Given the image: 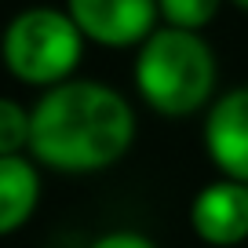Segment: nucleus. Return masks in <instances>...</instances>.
Masks as SVG:
<instances>
[{
    "instance_id": "3",
    "label": "nucleus",
    "mask_w": 248,
    "mask_h": 248,
    "mask_svg": "<svg viewBox=\"0 0 248 248\" xmlns=\"http://www.w3.org/2000/svg\"><path fill=\"white\" fill-rule=\"evenodd\" d=\"M84 51V33L59 8H26L4 30L0 55L11 77L33 88H55L70 80Z\"/></svg>"
},
{
    "instance_id": "8",
    "label": "nucleus",
    "mask_w": 248,
    "mask_h": 248,
    "mask_svg": "<svg viewBox=\"0 0 248 248\" xmlns=\"http://www.w3.org/2000/svg\"><path fill=\"white\" fill-rule=\"evenodd\" d=\"M219 8H223V0H157V11H161L164 26L194 30V33H201L219 15Z\"/></svg>"
},
{
    "instance_id": "11",
    "label": "nucleus",
    "mask_w": 248,
    "mask_h": 248,
    "mask_svg": "<svg viewBox=\"0 0 248 248\" xmlns=\"http://www.w3.org/2000/svg\"><path fill=\"white\" fill-rule=\"evenodd\" d=\"M230 4H237L241 11H248V0H230Z\"/></svg>"
},
{
    "instance_id": "7",
    "label": "nucleus",
    "mask_w": 248,
    "mask_h": 248,
    "mask_svg": "<svg viewBox=\"0 0 248 248\" xmlns=\"http://www.w3.org/2000/svg\"><path fill=\"white\" fill-rule=\"evenodd\" d=\"M40 179L26 157H0V237L26 223L37 208Z\"/></svg>"
},
{
    "instance_id": "4",
    "label": "nucleus",
    "mask_w": 248,
    "mask_h": 248,
    "mask_svg": "<svg viewBox=\"0 0 248 248\" xmlns=\"http://www.w3.org/2000/svg\"><path fill=\"white\" fill-rule=\"evenodd\" d=\"M66 11L84 40L102 47H139L161 18L157 0H66Z\"/></svg>"
},
{
    "instance_id": "6",
    "label": "nucleus",
    "mask_w": 248,
    "mask_h": 248,
    "mask_svg": "<svg viewBox=\"0 0 248 248\" xmlns=\"http://www.w3.org/2000/svg\"><path fill=\"white\" fill-rule=\"evenodd\" d=\"M204 146L226 179L248 183V88L226 92L204 121Z\"/></svg>"
},
{
    "instance_id": "9",
    "label": "nucleus",
    "mask_w": 248,
    "mask_h": 248,
    "mask_svg": "<svg viewBox=\"0 0 248 248\" xmlns=\"http://www.w3.org/2000/svg\"><path fill=\"white\" fill-rule=\"evenodd\" d=\"M22 146H30V113L0 95V157H15Z\"/></svg>"
},
{
    "instance_id": "1",
    "label": "nucleus",
    "mask_w": 248,
    "mask_h": 248,
    "mask_svg": "<svg viewBox=\"0 0 248 248\" xmlns=\"http://www.w3.org/2000/svg\"><path fill=\"white\" fill-rule=\"evenodd\" d=\"M135 113L121 92L95 80H62L30 109V150L55 171L109 168L132 146Z\"/></svg>"
},
{
    "instance_id": "10",
    "label": "nucleus",
    "mask_w": 248,
    "mask_h": 248,
    "mask_svg": "<svg viewBox=\"0 0 248 248\" xmlns=\"http://www.w3.org/2000/svg\"><path fill=\"white\" fill-rule=\"evenodd\" d=\"M92 248H157L150 237H142V233H132V230H113L106 233V237H99Z\"/></svg>"
},
{
    "instance_id": "5",
    "label": "nucleus",
    "mask_w": 248,
    "mask_h": 248,
    "mask_svg": "<svg viewBox=\"0 0 248 248\" xmlns=\"http://www.w3.org/2000/svg\"><path fill=\"white\" fill-rule=\"evenodd\" d=\"M190 226L216 248L241 245L248 237V183L219 179L208 183L190 204Z\"/></svg>"
},
{
    "instance_id": "2",
    "label": "nucleus",
    "mask_w": 248,
    "mask_h": 248,
    "mask_svg": "<svg viewBox=\"0 0 248 248\" xmlns=\"http://www.w3.org/2000/svg\"><path fill=\"white\" fill-rule=\"evenodd\" d=\"M135 88L142 102L164 117H190L216 88V55L194 30L161 26L139 44Z\"/></svg>"
}]
</instances>
